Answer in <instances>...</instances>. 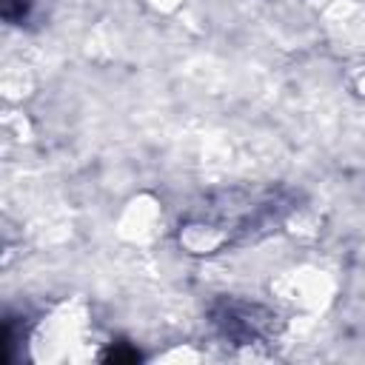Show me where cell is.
Here are the masks:
<instances>
[{
    "instance_id": "cell-2",
    "label": "cell",
    "mask_w": 365,
    "mask_h": 365,
    "mask_svg": "<svg viewBox=\"0 0 365 365\" xmlns=\"http://www.w3.org/2000/svg\"><path fill=\"white\" fill-rule=\"evenodd\" d=\"M211 325L231 345H254L268 342L277 334V314L259 302H248L240 297H217L208 305Z\"/></svg>"
},
{
    "instance_id": "cell-1",
    "label": "cell",
    "mask_w": 365,
    "mask_h": 365,
    "mask_svg": "<svg viewBox=\"0 0 365 365\" xmlns=\"http://www.w3.org/2000/svg\"><path fill=\"white\" fill-rule=\"evenodd\" d=\"M294 208V194L285 188H265V191H222L217 200L200 205V211L188 214L180 222V240L188 248H220V245H245L254 242L277 225Z\"/></svg>"
},
{
    "instance_id": "cell-3",
    "label": "cell",
    "mask_w": 365,
    "mask_h": 365,
    "mask_svg": "<svg viewBox=\"0 0 365 365\" xmlns=\"http://www.w3.org/2000/svg\"><path fill=\"white\" fill-rule=\"evenodd\" d=\"M34 0H0V17L9 26H23L31 20Z\"/></svg>"
},
{
    "instance_id": "cell-4",
    "label": "cell",
    "mask_w": 365,
    "mask_h": 365,
    "mask_svg": "<svg viewBox=\"0 0 365 365\" xmlns=\"http://www.w3.org/2000/svg\"><path fill=\"white\" fill-rule=\"evenodd\" d=\"M103 359H106V362H140L143 354H140L137 348H131L128 342H117V345H111V348L106 351Z\"/></svg>"
}]
</instances>
